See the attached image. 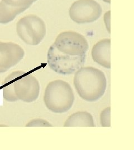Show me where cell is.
I'll return each instance as SVG.
<instances>
[{
  "instance_id": "obj_13",
  "label": "cell",
  "mask_w": 134,
  "mask_h": 150,
  "mask_svg": "<svg viewBox=\"0 0 134 150\" xmlns=\"http://www.w3.org/2000/svg\"><path fill=\"white\" fill-rule=\"evenodd\" d=\"M17 15L1 1L0 2V23L7 24L12 21Z\"/></svg>"
},
{
  "instance_id": "obj_3",
  "label": "cell",
  "mask_w": 134,
  "mask_h": 150,
  "mask_svg": "<svg viewBox=\"0 0 134 150\" xmlns=\"http://www.w3.org/2000/svg\"><path fill=\"white\" fill-rule=\"evenodd\" d=\"M19 37L27 45L35 46L41 43L47 32L46 25L43 19L34 15L24 16L17 23Z\"/></svg>"
},
{
  "instance_id": "obj_17",
  "label": "cell",
  "mask_w": 134,
  "mask_h": 150,
  "mask_svg": "<svg viewBox=\"0 0 134 150\" xmlns=\"http://www.w3.org/2000/svg\"><path fill=\"white\" fill-rule=\"evenodd\" d=\"M103 2L107 3V4H110L111 3V0H102Z\"/></svg>"
},
{
  "instance_id": "obj_5",
  "label": "cell",
  "mask_w": 134,
  "mask_h": 150,
  "mask_svg": "<svg viewBox=\"0 0 134 150\" xmlns=\"http://www.w3.org/2000/svg\"><path fill=\"white\" fill-rule=\"evenodd\" d=\"M53 45L62 53L72 56L85 55L88 49L86 38L80 33L73 31L60 32Z\"/></svg>"
},
{
  "instance_id": "obj_15",
  "label": "cell",
  "mask_w": 134,
  "mask_h": 150,
  "mask_svg": "<svg viewBox=\"0 0 134 150\" xmlns=\"http://www.w3.org/2000/svg\"><path fill=\"white\" fill-rule=\"evenodd\" d=\"M27 127H52L53 125L48 121L43 119H34L29 121Z\"/></svg>"
},
{
  "instance_id": "obj_2",
  "label": "cell",
  "mask_w": 134,
  "mask_h": 150,
  "mask_svg": "<svg viewBox=\"0 0 134 150\" xmlns=\"http://www.w3.org/2000/svg\"><path fill=\"white\" fill-rule=\"evenodd\" d=\"M75 102V95L70 83L62 80L49 82L44 93V103L54 113L68 111Z\"/></svg>"
},
{
  "instance_id": "obj_11",
  "label": "cell",
  "mask_w": 134,
  "mask_h": 150,
  "mask_svg": "<svg viewBox=\"0 0 134 150\" xmlns=\"http://www.w3.org/2000/svg\"><path fill=\"white\" fill-rule=\"evenodd\" d=\"M24 71H16L6 77L3 82V97L9 102H16L18 99L14 90V79L23 72Z\"/></svg>"
},
{
  "instance_id": "obj_10",
  "label": "cell",
  "mask_w": 134,
  "mask_h": 150,
  "mask_svg": "<svg viewBox=\"0 0 134 150\" xmlns=\"http://www.w3.org/2000/svg\"><path fill=\"white\" fill-rule=\"evenodd\" d=\"M95 120L91 113L86 111L70 115L64 123V127H95Z\"/></svg>"
},
{
  "instance_id": "obj_7",
  "label": "cell",
  "mask_w": 134,
  "mask_h": 150,
  "mask_svg": "<svg viewBox=\"0 0 134 150\" xmlns=\"http://www.w3.org/2000/svg\"><path fill=\"white\" fill-rule=\"evenodd\" d=\"M14 90L18 100L34 102L38 99L40 86L38 79L31 74L23 72L14 79Z\"/></svg>"
},
{
  "instance_id": "obj_14",
  "label": "cell",
  "mask_w": 134,
  "mask_h": 150,
  "mask_svg": "<svg viewBox=\"0 0 134 150\" xmlns=\"http://www.w3.org/2000/svg\"><path fill=\"white\" fill-rule=\"evenodd\" d=\"M101 125L102 127L111 126V107L103 110L100 115Z\"/></svg>"
},
{
  "instance_id": "obj_9",
  "label": "cell",
  "mask_w": 134,
  "mask_h": 150,
  "mask_svg": "<svg viewBox=\"0 0 134 150\" xmlns=\"http://www.w3.org/2000/svg\"><path fill=\"white\" fill-rule=\"evenodd\" d=\"M111 40L103 39L97 42L92 50V57L97 64L107 69L111 67Z\"/></svg>"
},
{
  "instance_id": "obj_4",
  "label": "cell",
  "mask_w": 134,
  "mask_h": 150,
  "mask_svg": "<svg viewBox=\"0 0 134 150\" xmlns=\"http://www.w3.org/2000/svg\"><path fill=\"white\" fill-rule=\"evenodd\" d=\"M86 54L72 56L62 53L54 46L49 48L47 62L50 68L55 72L63 75H72L84 66Z\"/></svg>"
},
{
  "instance_id": "obj_8",
  "label": "cell",
  "mask_w": 134,
  "mask_h": 150,
  "mask_svg": "<svg viewBox=\"0 0 134 150\" xmlns=\"http://www.w3.org/2000/svg\"><path fill=\"white\" fill-rule=\"evenodd\" d=\"M25 54L24 50L17 43L0 41V74L6 72L18 64Z\"/></svg>"
},
{
  "instance_id": "obj_6",
  "label": "cell",
  "mask_w": 134,
  "mask_h": 150,
  "mask_svg": "<svg viewBox=\"0 0 134 150\" xmlns=\"http://www.w3.org/2000/svg\"><path fill=\"white\" fill-rule=\"evenodd\" d=\"M102 7L95 0H78L70 6V18L78 24L91 23L101 16Z\"/></svg>"
},
{
  "instance_id": "obj_1",
  "label": "cell",
  "mask_w": 134,
  "mask_h": 150,
  "mask_svg": "<svg viewBox=\"0 0 134 150\" xmlns=\"http://www.w3.org/2000/svg\"><path fill=\"white\" fill-rule=\"evenodd\" d=\"M74 85L82 99L94 102L101 98L106 91L107 77L102 71L97 68L83 66L75 72Z\"/></svg>"
},
{
  "instance_id": "obj_16",
  "label": "cell",
  "mask_w": 134,
  "mask_h": 150,
  "mask_svg": "<svg viewBox=\"0 0 134 150\" xmlns=\"http://www.w3.org/2000/svg\"><path fill=\"white\" fill-rule=\"evenodd\" d=\"M104 22L107 31L110 33V11H108L104 15Z\"/></svg>"
},
{
  "instance_id": "obj_12",
  "label": "cell",
  "mask_w": 134,
  "mask_h": 150,
  "mask_svg": "<svg viewBox=\"0 0 134 150\" xmlns=\"http://www.w3.org/2000/svg\"><path fill=\"white\" fill-rule=\"evenodd\" d=\"M37 0H2L10 9L17 15L29 8Z\"/></svg>"
}]
</instances>
